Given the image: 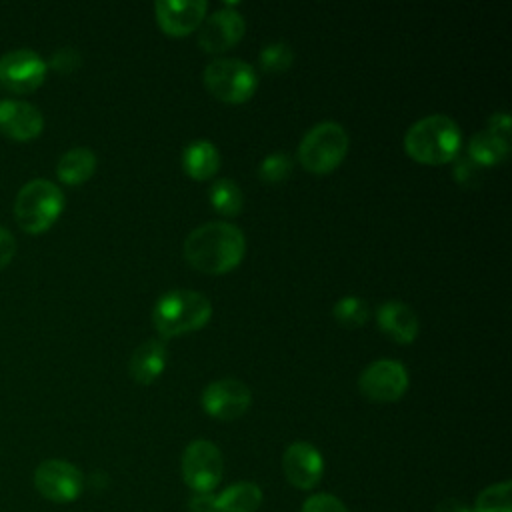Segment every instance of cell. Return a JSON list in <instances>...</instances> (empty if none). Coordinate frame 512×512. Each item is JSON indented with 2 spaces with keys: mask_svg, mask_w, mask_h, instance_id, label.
Returning a JSON list of instances; mask_svg holds the SVG:
<instances>
[{
  "mask_svg": "<svg viewBox=\"0 0 512 512\" xmlns=\"http://www.w3.org/2000/svg\"><path fill=\"white\" fill-rule=\"evenodd\" d=\"M246 252L244 232L228 222H206L184 240L186 262L204 274H226L234 270Z\"/></svg>",
  "mask_w": 512,
  "mask_h": 512,
  "instance_id": "cell-1",
  "label": "cell"
},
{
  "mask_svg": "<svg viewBox=\"0 0 512 512\" xmlns=\"http://www.w3.org/2000/svg\"><path fill=\"white\" fill-rule=\"evenodd\" d=\"M462 148V132L458 124L444 114H430L416 120L404 134L406 154L428 166L452 162Z\"/></svg>",
  "mask_w": 512,
  "mask_h": 512,
  "instance_id": "cell-2",
  "label": "cell"
},
{
  "mask_svg": "<svg viewBox=\"0 0 512 512\" xmlns=\"http://www.w3.org/2000/svg\"><path fill=\"white\" fill-rule=\"evenodd\" d=\"M212 318L210 300L192 290H170L162 294L152 310V324L162 338L200 330Z\"/></svg>",
  "mask_w": 512,
  "mask_h": 512,
  "instance_id": "cell-3",
  "label": "cell"
},
{
  "mask_svg": "<svg viewBox=\"0 0 512 512\" xmlns=\"http://www.w3.org/2000/svg\"><path fill=\"white\" fill-rule=\"evenodd\" d=\"M64 210L62 190L44 178L26 182L14 202V216L18 226L28 234L46 232Z\"/></svg>",
  "mask_w": 512,
  "mask_h": 512,
  "instance_id": "cell-4",
  "label": "cell"
},
{
  "mask_svg": "<svg viewBox=\"0 0 512 512\" xmlns=\"http://www.w3.org/2000/svg\"><path fill=\"white\" fill-rule=\"evenodd\" d=\"M348 152V134L338 122L314 124L298 146V162L312 174L336 170Z\"/></svg>",
  "mask_w": 512,
  "mask_h": 512,
  "instance_id": "cell-5",
  "label": "cell"
},
{
  "mask_svg": "<svg viewBox=\"0 0 512 512\" xmlns=\"http://www.w3.org/2000/svg\"><path fill=\"white\" fill-rule=\"evenodd\" d=\"M206 90L222 102L242 104L246 102L258 86L254 68L240 58H216L202 74Z\"/></svg>",
  "mask_w": 512,
  "mask_h": 512,
  "instance_id": "cell-6",
  "label": "cell"
},
{
  "mask_svg": "<svg viewBox=\"0 0 512 512\" xmlns=\"http://www.w3.org/2000/svg\"><path fill=\"white\" fill-rule=\"evenodd\" d=\"M224 472V460L218 446L210 440H192L182 454V478L192 492H212Z\"/></svg>",
  "mask_w": 512,
  "mask_h": 512,
  "instance_id": "cell-7",
  "label": "cell"
},
{
  "mask_svg": "<svg viewBox=\"0 0 512 512\" xmlns=\"http://www.w3.org/2000/svg\"><path fill=\"white\" fill-rule=\"evenodd\" d=\"M48 64L30 48L10 50L0 56V88L12 94H28L42 86Z\"/></svg>",
  "mask_w": 512,
  "mask_h": 512,
  "instance_id": "cell-8",
  "label": "cell"
},
{
  "mask_svg": "<svg viewBox=\"0 0 512 512\" xmlns=\"http://www.w3.org/2000/svg\"><path fill=\"white\" fill-rule=\"evenodd\" d=\"M358 388L372 402H396L408 390V372L402 362L382 358L362 370Z\"/></svg>",
  "mask_w": 512,
  "mask_h": 512,
  "instance_id": "cell-9",
  "label": "cell"
},
{
  "mask_svg": "<svg viewBox=\"0 0 512 512\" xmlns=\"http://www.w3.org/2000/svg\"><path fill=\"white\" fill-rule=\"evenodd\" d=\"M34 486L44 498L52 502H72L80 496L84 478L74 464L50 458L38 464L34 472Z\"/></svg>",
  "mask_w": 512,
  "mask_h": 512,
  "instance_id": "cell-10",
  "label": "cell"
},
{
  "mask_svg": "<svg viewBox=\"0 0 512 512\" xmlns=\"http://www.w3.org/2000/svg\"><path fill=\"white\" fill-rule=\"evenodd\" d=\"M252 394L248 386L236 378H220L210 382L202 392V408L216 420H236L250 408Z\"/></svg>",
  "mask_w": 512,
  "mask_h": 512,
  "instance_id": "cell-11",
  "label": "cell"
},
{
  "mask_svg": "<svg viewBox=\"0 0 512 512\" xmlns=\"http://www.w3.org/2000/svg\"><path fill=\"white\" fill-rule=\"evenodd\" d=\"M282 470L286 480L298 490H312L324 472V460L310 442H292L282 456Z\"/></svg>",
  "mask_w": 512,
  "mask_h": 512,
  "instance_id": "cell-12",
  "label": "cell"
},
{
  "mask_svg": "<svg viewBox=\"0 0 512 512\" xmlns=\"http://www.w3.org/2000/svg\"><path fill=\"white\" fill-rule=\"evenodd\" d=\"M206 0H158L154 14L160 30L168 36H188L204 22Z\"/></svg>",
  "mask_w": 512,
  "mask_h": 512,
  "instance_id": "cell-13",
  "label": "cell"
},
{
  "mask_svg": "<svg viewBox=\"0 0 512 512\" xmlns=\"http://www.w3.org/2000/svg\"><path fill=\"white\" fill-rule=\"evenodd\" d=\"M246 30V22L240 12L232 8H222L208 16L200 24L198 32V46L208 54H218L232 48Z\"/></svg>",
  "mask_w": 512,
  "mask_h": 512,
  "instance_id": "cell-14",
  "label": "cell"
},
{
  "mask_svg": "<svg viewBox=\"0 0 512 512\" xmlns=\"http://www.w3.org/2000/svg\"><path fill=\"white\" fill-rule=\"evenodd\" d=\"M44 128L40 110L24 100H0V132L12 140L26 142Z\"/></svg>",
  "mask_w": 512,
  "mask_h": 512,
  "instance_id": "cell-15",
  "label": "cell"
},
{
  "mask_svg": "<svg viewBox=\"0 0 512 512\" xmlns=\"http://www.w3.org/2000/svg\"><path fill=\"white\" fill-rule=\"evenodd\" d=\"M376 322L378 328L396 344H410L418 336V316L408 304L400 300H388L380 304Z\"/></svg>",
  "mask_w": 512,
  "mask_h": 512,
  "instance_id": "cell-16",
  "label": "cell"
},
{
  "mask_svg": "<svg viewBox=\"0 0 512 512\" xmlns=\"http://www.w3.org/2000/svg\"><path fill=\"white\" fill-rule=\"evenodd\" d=\"M166 362H168L166 342L160 338H150L132 352L128 362V372L134 378V382L148 386L164 372Z\"/></svg>",
  "mask_w": 512,
  "mask_h": 512,
  "instance_id": "cell-17",
  "label": "cell"
},
{
  "mask_svg": "<svg viewBox=\"0 0 512 512\" xmlns=\"http://www.w3.org/2000/svg\"><path fill=\"white\" fill-rule=\"evenodd\" d=\"M182 168L194 180H208L220 168V152L210 140H194L182 152Z\"/></svg>",
  "mask_w": 512,
  "mask_h": 512,
  "instance_id": "cell-18",
  "label": "cell"
},
{
  "mask_svg": "<svg viewBox=\"0 0 512 512\" xmlns=\"http://www.w3.org/2000/svg\"><path fill=\"white\" fill-rule=\"evenodd\" d=\"M94 170H96V154L82 146L64 152L56 164L58 180L68 186H78L90 180Z\"/></svg>",
  "mask_w": 512,
  "mask_h": 512,
  "instance_id": "cell-19",
  "label": "cell"
},
{
  "mask_svg": "<svg viewBox=\"0 0 512 512\" xmlns=\"http://www.w3.org/2000/svg\"><path fill=\"white\" fill-rule=\"evenodd\" d=\"M508 150H510V140H504L490 130H482L468 140L466 156L478 166L486 168L502 162L508 156Z\"/></svg>",
  "mask_w": 512,
  "mask_h": 512,
  "instance_id": "cell-20",
  "label": "cell"
},
{
  "mask_svg": "<svg viewBox=\"0 0 512 512\" xmlns=\"http://www.w3.org/2000/svg\"><path fill=\"white\" fill-rule=\"evenodd\" d=\"M262 504V490L254 482L230 484L216 496L218 512H256Z\"/></svg>",
  "mask_w": 512,
  "mask_h": 512,
  "instance_id": "cell-21",
  "label": "cell"
},
{
  "mask_svg": "<svg viewBox=\"0 0 512 512\" xmlns=\"http://www.w3.org/2000/svg\"><path fill=\"white\" fill-rule=\"evenodd\" d=\"M212 208L222 216H238L244 206L242 190L228 178H218L208 192Z\"/></svg>",
  "mask_w": 512,
  "mask_h": 512,
  "instance_id": "cell-22",
  "label": "cell"
},
{
  "mask_svg": "<svg viewBox=\"0 0 512 512\" xmlns=\"http://www.w3.org/2000/svg\"><path fill=\"white\" fill-rule=\"evenodd\" d=\"M512 484L508 480L486 486L474 502L472 512H512Z\"/></svg>",
  "mask_w": 512,
  "mask_h": 512,
  "instance_id": "cell-23",
  "label": "cell"
},
{
  "mask_svg": "<svg viewBox=\"0 0 512 512\" xmlns=\"http://www.w3.org/2000/svg\"><path fill=\"white\" fill-rule=\"evenodd\" d=\"M332 316L340 326L358 328L368 318V304L358 296H344L334 304Z\"/></svg>",
  "mask_w": 512,
  "mask_h": 512,
  "instance_id": "cell-24",
  "label": "cell"
},
{
  "mask_svg": "<svg viewBox=\"0 0 512 512\" xmlns=\"http://www.w3.org/2000/svg\"><path fill=\"white\" fill-rule=\"evenodd\" d=\"M294 62V52L284 42H272L266 44L260 52V68L268 74H280L288 70Z\"/></svg>",
  "mask_w": 512,
  "mask_h": 512,
  "instance_id": "cell-25",
  "label": "cell"
},
{
  "mask_svg": "<svg viewBox=\"0 0 512 512\" xmlns=\"http://www.w3.org/2000/svg\"><path fill=\"white\" fill-rule=\"evenodd\" d=\"M292 172V158L284 152H272L268 154L260 166H258V176L264 182H280Z\"/></svg>",
  "mask_w": 512,
  "mask_h": 512,
  "instance_id": "cell-26",
  "label": "cell"
},
{
  "mask_svg": "<svg viewBox=\"0 0 512 512\" xmlns=\"http://www.w3.org/2000/svg\"><path fill=\"white\" fill-rule=\"evenodd\" d=\"M300 512H348V508L332 494H314L304 500Z\"/></svg>",
  "mask_w": 512,
  "mask_h": 512,
  "instance_id": "cell-27",
  "label": "cell"
},
{
  "mask_svg": "<svg viewBox=\"0 0 512 512\" xmlns=\"http://www.w3.org/2000/svg\"><path fill=\"white\" fill-rule=\"evenodd\" d=\"M454 176L462 186H474L480 180V170L482 166H478L476 162H472L466 154H458L454 158Z\"/></svg>",
  "mask_w": 512,
  "mask_h": 512,
  "instance_id": "cell-28",
  "label": "cell"
},
{
  "mask_svg": "<svg viewBox=\"0 0 512 512\" xmlns=\"http://www.w3.org/2000/svg\"><path fill=\"white\" fill-rule=\"evenodd\" d=\"M50 66H52L54 70H58V72L68 74V72H72V70H76V68L80 66V56H78V52L72 50V48H62V50H58V52L52 56Z\"/></svg>",
  "mask_w": 512,
  "mask_h": 512,
  "instance_id": "cell-29",
  "label": "cell"
},
{
  "mask_svg": "<svg viewBox=\"0 0 512 512\" xmlns=\"http://www.w3.org/2000/svg\"><path fill=\"white\" fill-rule=\"evenodd\" d=\"M16 254V240L14 234L0 226V270L6 268Z\"/></svg>",
  "mask_w": 512,
  "mask_h": 512,
  "instance_id": "cell-30",
  "label": "cell"
},
{
  "mask_svg": "<svg viewBox=\"0 0 512 512\" xmlns=\"http://www.w3.org/2000/svg\"><path fill=\"white\" fill-rule=\"evenodd\" d=\"M188 504L192 512H218L216 496L212 492H194Z\"/></svg>",
  "mask_w": 512,
  "mask_h": 512,
  "instance_id": "cell-31",
  "label": "cell"
},
{
  "mask_svg": "<svg viewBox=\"0 0 512 512\" xmlns=\"http://www.w3.org/2000/svg\"><path fill=\"white\" fill-rule=\"evenodd\" d=\"M490 132L498 134L504 140H510V116L506 112H494L488 120V128Z\"/></svg>",
  "mask_w": 512,
  "mask_h": 512,
  "instance_id": "cell-32",
  "label": "cell"
},
{
  "mask_svg": "<svg viewBox=\"0 0 512 512\" xmlns=\"http://www.w3.org/2000/svg\"><path fill=\"white\" fill-rule=\"evenodd\" d=\"M434 512H472V510H470V508H468L460 498L450 496V498L440 500V502L436 504Z\"/></svg>",
  "mask_w": 512,
  "mask_h": 512,
  "instance_id": "cell-33",
  "label": "cell"
}]
</instances>
